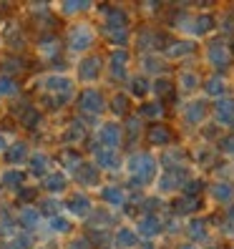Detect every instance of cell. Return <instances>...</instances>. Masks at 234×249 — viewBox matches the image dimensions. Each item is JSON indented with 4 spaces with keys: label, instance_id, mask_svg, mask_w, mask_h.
I'll return each instance as SVG.
<instances>
[{
    "label": "cell",
    "instance_id": "obj_1",
    "mask_svg": "<svg viewBox=\"0 0 234 249\" xmlns=\"http://www.w3.org/2000/svg\"><path fill=\"white\" fill-rule=\"evenodd\" d=\"M126 171L131 186H149L159 179V159L149 151H136L126 159Z\"/></svg>",
    "mask_w": 234,
    "mask_h": 249
},
{
    "label": "cell",
    "instance_id": "obj_2",
    "mask_svg": "<svg viewBox=\"0 0 234 249\" xmlns=\"http://www.w3.org/2000/svg\"><path fill=\"white\" fill-rule=\"evenodd\" d=\"M192 171L189 166H177V169H164L156 179V192L162 196H169V194H177V192H184V186L192 181Z\"/></svg>",
    "mask_w": 234,
    "mask_h": 249
},
{
    "label": "cell",
    "instance_id": "obj_3",
    "mask_svg": "<svg viewBox=\"0 0 234 249\" xmlns=\"http://www.w3.org/2000/svg\"><path fill=\"white\" fill-rule=\"evenodd\" d=\"M96 40V31L89 25V23H73L71 31H68V48L71 53H86Z\"/></svg>",
    "mask_w": 234,
    "mask_h": 249
},
{
    "label": "cell",
    "instance_id": "obj_4",
    "mask_svg": "<svg viewBox=\"0 0 234 249\" xmlns=\"http://www.w3.org/2000/svg\"><path fill=\"white\" fill-rule=\"evenodd\" d=\"M204 61L216 71L227 68L232 63V51L227 46V40L224 38H212L207 46H204Z\"/></svg>",
    "mask_w": 234,
    "mask_h": 249
},
{
    "label": "cell",
    "instance_id": "obj_5",
    "mask_svg": "<svg viewBox=\"0 0 234 249\" xmlns=\"http://www.w3.org/2000/svg\"><path fill=\"white\" fill-rule=\"evenodd\" d=\"M207 113H209V104L204 98H189L181 106V121L186 126H204L207 124Z\"/></svg>",
    "mask_w": 234,
    "mask_h": 249
},
{
    "label": "cell",
    "instance_id": "obj_6",
    "mask_svg": "<svg viewBox=\"0 0 234 249\" xmlns=\"http://www.w3.org/2000/svg\"><path fill=\"white\" fill-rule=\"evenodd\" d=\"M96 141H98V146H106V149H116V151H119V146L124 141V128L116 121L101 124L98 131H96Z\"/></svg>",
    "mask_w": 234,
    "mask_h": 249
},
{
    "label": "cell",
    "instance_id": "obj_7",
    "mask_svg": "<svg viewBox=\"0 0 234 249\" xmlns=\"http://www.w3.org/2000/svg\"><path fill=\"white\" fill-rule=\"evenodd\" d=\"M78 106H81V111L83 113H91V116H101L106 111V98H104V93H101L98 89H83L81 91V96H78Z\"/></svg>",
    "mask_w": 234,
    "mask_h": 249
},
{
    "label": "cell",
    "instance_id": "obj_8",
    "mask_svg": "<svg viewBox=\"0 0 234 249\" xmlns=\"http://www.w3.org/2000/svg\"><path fill=\"white\" fill-rule=\"evenodd\" d=\"M212 113H214V124L219 128H234V96L216 98Z\"/></svg>",
    "mask_w": 234,
    "mask_h": 249
},
{
    "label": "cell",
    "instance_id": "obj_9",
    "mask_svg": "<svg viewBox=\"0 0 234 249\" xmlns=\"http://www.w3.org/2000/svg\"><path fill=\"white\" fill-rule=\"evenodd\" d=\"M38 89L48 91V93H55V96H71L73 93V81L68 76H61V73H51V76H43L38 78Z\"/></svg>",
    "mask_w": 234,
    "mask_h": 249
},
{
    "label": "cell",
    "instance_id": "obj_10",
    "mask_svg": "<svg viewBox=\"0 0 234 249\" xmlns=\"http://www.w3.org/2000/svg\"><path fill=\"white\" fill-rule=\"evenodd\" d=\"M207 194L214 204H219V207H232L234 204V184L229 179H216L209 184Z\"/></svg>",
    "mask_w": 234,
    "mask_h": 249
},
{
    "label": "cell",
    "instance_id": "obj_11",
    "mask_svg": "<svg viewBox=\"0 0 234 249\" xmlns=\"http://www.w3.org/2000/svg\"><path fill=\"white\" fill-rule=\"evenodd\" d=\"M184 234L189 239H192V244H207V242H212V231H209V222L204 216H192L186 222V227H184Z\"/></svg>",
    "mask_w": 234,
    "mask_h": 249
},
{
    "label": "cell",
    "instance_id": "obj_12",
    "mask_svg": "<svg viewBox=\"0 0 234 249\" xmlns=\"http://www.w3.org/2000/svg\"><path fill=\"white\" fill-rule=\"evenodd\" d=\"M136 231L141 239H156L164 231V222L159 214H141L136 222Z\"/></svg>",
    "mask_w": 234,
    "mask_h": 249
},
{
    "label": "cell",
    "instance_id": "obj_13",
    "mask_svg": "<svg viewBox=\"0 0 234 249\" xmlns=\"http://www.w3.org/2000/svg\"><path fill=\"white\" fill-rule=\"evenodd\" d=\"M93 164L104 171H116L121 169V156L116 149H106V146H93Z\"/></svg>",
    "mask_w": 234,
    "mask_h": 249
},
{
    "label": "cell",
    "instance_id": "obj_14",
    "mask_svg": "<svg viewBox=\"0 0 234 249\" xmlns=\"http://www.w3.org/2000/svg\"><path fill=\"white\" fill-rule=\"evenodd\" d=\"M139 66H141V76H146V78H149V76L164 78V73H166V68H169L166 58L156 55V53H144L141 61H139Z\"/></svg>",
    "mask_w": 234,
    "mask_h": 249
},
{
    "label": "cell",
    "instance_id": "obj_15",
    "mask_svg": "<svg viewBox=\"0 0 234 249\" xmlns=\"http://www.w3.org/2000/svg\"><path fill=\"white\" fill-rule=\"evenodd\" d=\"M108 68H111V76L116 78V81H126L128 83V51L126 48H113V53H111V61H108Z\"/></svg>",
    "mask_w": 234,
    "mask_h": 249
},
{
    "label": "cell",
    "instance_id": "obj_16",
    "mask_svg": "<svg viewBox=\"0 0 234 249\" xmlns=\"http://www.w3.org/2000/svg\"><path fill=\"white\" fill-rule=\"evenodd\" d=\"M197 53V40L192 38H179V40H171L166 51H164V58L169 61H179V58H186V55H194Z\"/></svg>",
    "mask_w": 234,
    "mask_h": 249
},
{
    "label": "cell",
    "instance_id": "obj_17",
    "mask_svg": "<svg viewBox=\"0 0 234 249\" xmlns=\"http://www.w3.org/2000/svg\"><path fill=\"white\" fill-rule=\"evenodd\" d=\"M139 242H141V237H139L136 227H126L124 224L113 234V249H136V247H141Z\"/></svg>",
    "mask_w": 234,
    "mask_h": 249
},
{
    "label": "cell",
    "instance_id": "obj_18",
    "mask_svg": "<svg viewBox=\"0 0 234 249\" xmlns=\"http://www.w3.org/2000/svg\"><path fill=\"white\" fill-rule=\"evenodd\" d=\"M66 209L71 212V216H76V219H86V216H91L93 214V201L86 196V194H73L68 201H66Z\"/></svg>",
    "mask_w": 234,
    "mask_h": 249
},
{
    "label": "cell",
    "instance_id": "obj_19",
    "mask_svg": "<svg viewBox=\"0 0 234 249\" xmlns=\"http://www.w3.org/2000/svg\"><path fill=\"white\" fill-rule=\"evenodd\" d=\"M101 76V58L98 55H89L78 63V81L81 83H93Z\"/></svg>",
    "mask_w": 234,
    "mask_h": 249
},
{
    "label": "cell",
    "instance_id": "obj_20",
    "mask_svg": "<svg viewBox=\"0 0 234 249\" xmlns=\"http://www.w3.org/2000/svg\"><path fill=\"white\" fill-rule=\"evenodd\" d=\"M204 96H209V98H224L227 96V89H229V81L222 76V73H214V76L209 78H204Z\"/></svg>",
    "mask_w": 234,
    "mask_h": 249
},
{
    "label": "cell",
    "instance_id": "obj_21",
    "mask_svg": "<svg viewBox=\"0 0 234 249\" xmlns=\"http://www.w3.org/2000/svg\"><path fill=\"white\" fill-rule=\"evenodd\" d=\"M98 194H101V201H106L108 207H113V209L124 207V204L128 201V194L124 192L121 186H116V184H106V186H101V189H98Z\"/></svg>",
    "mask_w": 234,
    "mask_h": 249
},
{
    "label": "cell",
    "instance_id": "obj_22",
    "mask_svg": "<svg viewBox=\"0 0 234 249\" xmlns=\"http://www.w3.org/2000/svg\"><path fill=\"white\" fill-rule=\"evenodd\" d=\"M177 86H179V91L181 93H194V91H199L201 89V76L197 71H192V68H184L181 73H179V81H177Z\"/></svg>",
    "mask_w": 234,
    "mask_h": 249
},
{
    "label": "cell",
    "instance_id": "obj_23",
    "mask_svg": "<svg viewBox=\"0 0 234 249\" xmlns=\"http://www.w3.org/2000/svg\"><path fill=\"white\" fill-rule=\"evenodd\" d=\"M164 104H162V101H144V104L139 106V116H141V119H146V121H162L164 119Z\"/></svg>",
    "mask_w": 234,
    "mask_h": 249
},
{
    "label": "cell",
    "instance_id": "obj_24",
    "mask_svg": "<svg viewBox=\"0 0 234 249\" xmlns=\"http://www.w3.org/2000/svg\"><path fill=\"white\" fill-rule=\"evenodd\" d=\"M40 219H43V214H40V209H36V207H23V209L18 212V224H20L25 231L40 227Z\"/></svg>",
    "mask_w": 234,
    "mask_h": 249
},
{
    "label": "cell",
    "instance_id": "obj_25",
    "mask_svg": "<svg viewBox=\"0 0 234 249\" xmlns=\"http://www.w3.org/2000/svg\"><path fill=\"white\" fill-rule=\"evenodd\" d=\"M76 179L78 184L83 186H98V166L96 164H89V161H83L76 171Z\"/></svg>",
    "mask_w": 234,
    "mask_h": 249
},
{
    "label": "cell",
    "instance_id": "obj_26",
    "mask_svg": "<svg viewBox=\"0 0 234 249\" xmlns=\"http://www.w3.org/2000/svg\"><path fill=\"white\" fill-rule=\"evenodd\" d=\"M151 86L154 81H149L146 76H134V78H128V91L131 96H136V98H146L151 93Z\"/></svg>",
    "mask_w": 234,
    "mask_h": 249
},
{
    "label": "cell",
    "instance_id": "obj_27",
    "mask_svg": "<svg viewBox=\"0 0 234 249\" xmlns=\"http://www.w3.org/2000/svg\"><path fill=\"white\" fill-rule=\"evenodd\" d=\"M201 209V199H194V196H181L179 201H174V212L179 216H192Z\"/></svg>",
    "mask_w": 234,
    "mask_h": 249
},
{
    "label": "cell",
    "instance_id": "obj_28",
    "mask_svg": "<svg viewBox=\"0 0 234 249\" xmlns=\"http://www.w3.org/2000/svg\"><path fill=\"white\" fill-rule=\"evenodd\" d=\"M146 139H149L154 146H169L171 143V131L164 124H154L149 128V134H146Z\"/></svg>",
    "mask_w": 234,
    "mask_h": 249
},
{
    "label": "cell",
    "instance_id": "obj_29",
    "mask_svg": "<svg viewBox=\"0 0 234 249\" xmlns=\"http://www.w3.org/2000/svg\"><path fill=\"white\" fill-rule=\"evenodd\" d=\"M25 159H28V146L23 141H13L10 149L5 151V161L10 166H18L20 161H25Z\"/></svg>",
    "mask_w": 234,
    "mask_h": 249
},
{
    "label": "cell",
    "instance_id": "obj_30",
    "mask_svg": "<svg viewBox=\"0 0 234 249\" xmlns=\"http://www.w3.org/2000/svg\"><path fill=\"white\" fill-rule=\"evenodd\" d=\"M66 184H68L66 174L63 171H53V174H48V177H46V181H43V189L51 192V194H58V192H63V189H66Z\"/></svg>",
    "mask_w": 234,
    "mask_h": 249
},
{
    "label": "cell",
    "instance_id": "obj_31",
    "mask_svg": "<svg viewBox=\"0 0 234 249\" xmlns=\"http://www.w3.org/2000/svg\"><path fill=\"white\" fill-rule=\"evenodd\" d=\"M28 161H31V174H33V177H48L51 159H48L46 154H40V151H38V154H33Z\"/></svg>",
    "mask_w": 234,
    "mask_h": 249
},
{
    "label": "cell",
    "instance_id": "obj_32",
    "mask_svg": "<svg viewBox=\"0 0 234 249\" xmlns=\"http://www.w3.org/2000/svg\"><path fill=\"white\" fill-rule=\"evenodd\" d=\"M156 38H159V33L156 31H151V28H144V31L139 33V48L141 51H146V53H151V51H156L159 48V43H156Z\"/></svg>",
    "mask_w": 234,
    "mask_h": 249
},
{
    "label": "cell",
    "instance_id": "obj_33",
    "mask_svg": "<svg viewBox=\"0 0 234 249\" xmlns=\"http://www.w3.org/2000/svg\"><path fill=\"white\" fill-rule=\"evenodd\" d=\"M0 181H3L5 186H10V189H20L25 184V174L20 169H5L3 174H0Z\"/></svg>",
    "mask_w": 234,
    "mask_h": 249
},
{
    "label": "cell",
    "instance_id": "obj_34",
    "mask_svg": "<svg viewBox=\"0 0 234 249\" xmlns=\"http://www.w3.org/2000/svg\"><path fill=\"white\" fill-rule=\"evenodd\" d=\"M104 16H106V28H126V13L121 8H104Z\"/></svg>",
    "mask_w": 234,
    "mask_h": 249
},
{
    "label": "cell",
    "instance_id": "obj_35",
    "mask_svg": "<svg viewBox=\"0 0 234 249\" xmlns=\"http://www.w3.org/2000/svg\"><path fill=\"white\" fill-rule=\"evenodd\" d=\"M214 25H216V23H214L212 16H194V38L212 33V31H214Z\"/></svg>",
    "mask_w": 234,
    "mask_h": 249
},
{
    "label": "cell",
    "instance_id": "obj_36",
    "mask_svg": "<svg viewBox=\"0 0 234 249\" xmlns=\"http://www.w3.org/2000/svg\"><path fill=\"white\" fill-rule=\"evenodd\" d=\"M104 36H108L111 43H113V46H119V48H124L128 43V31H126V28H104Z\"/></svg>",
    "mask_w": 234,
    "mask_h": 249
},
{
    "label": "cell",
    "instance_id": "obj_37",
    "mask_svg": "<svg viewBox=\"0 0 234 249\" xmlns=\"http://www.w3.org/2000/svg\"><path fill=\"white\" fill-rule=\"evenodd\" d=\"M48 227H51V231H55V234H68L73 224L68 222V216L55 214V216H51V219H48Z\"/></svg>",
    "mask_w": 234,
    "mask_h": 249
},
{
    "label": "cell",
    "instance_id": "obj_38",
    "mask_svg": "<svg viewBox=\"0 0 234 249\" xmlns=\"http://www.w3.org/2000/svg\"><path fill=\"white\" fill-rule=\"evenodd\" d=\"M111 108H113L116 116H126L128 113V96L126 93H116L111 98Z\"/></svg>",
    "mask_w": 234,
    "mask_h": 249
},
{
    "label": "cell",
    "instance_id": "obj_39",
    "mask_svg": "<svg viewBox=\"0 0 234 249\" xmlns=\"http://www.w3.org/2000/svg\"><path fill=\"white\" fill-rule=\"evenodd\" d=\"M171 91H174V83H171L166 76H164V78H156L154 86H151V93H156L159 98H162V96H169Z\"/></svg>",
    "mask_w": 234,
    "mask_h": 249
},
{
    "label": "cell",
    "instance_id": "obj_40",
    "mask_svg": "<svg viewBox=\"0 0 234 249\" xmlns=\"http://www.w3.org/2000/svg\"><path fill=\"white\" fill-rule=\"evenodd\" d=\"M194 159H197V164H212L214 161V149L207 146V143H201L197 149V154H194Z\"/></svg>",
    "mask_w": 234,
    "mask_h": 249
},
{
    "label": "cell",
    "instance_id": "obj_41",
    "mask_svg": "<svg viewBox=\"0 0 234 249\" xmlns=\"http://www.w3.org/2000/svg\"><path fill=\"white\" fill-rule=\"evenodd\" d=\"M18 93V83L10 76H0V96H16Z\"/></svg>",
    "mask_w": 234,
    "mask_h": 249
},
{
    "label": "cell",
    "instance_id": "obj_42",
    "mask_svg": "<svg viewBox=\"0 0 234 249\" xmlns=\"http://www.w3.org/2000/svg\"><path fill=\"white\" fill-rule=\"evenodd\" d=\"M201 189H204V184H201V179H192L186 186H184V192H181V196H194V199H201L199 194H201Z\"/></svg>",
    "mask_w": 234,
    "mask_h": 249
},
{
    "label": "cell",
    "instance_id": "obj_43",
    "mask_svg": "<svg viewBox=\"0 0 234 249\" xmlns=\"http://www.w3.org/2000/svg\"><path fill=\"white\" fill-rule=\"evenodd\" d=\"M126 131H128V139H139L141 134V116H131L126 121Z\"/></svg>",
    "mask_w": 234,
    "mask_h": 249
},
{
    "label": "cell",
    "instance_id": "obj_44",
    "mask_svg": "<svg viewBox=\"0 0 234 249\" xmlns=\"http://www.w3.org/2000/svg\"><path fill=\"white\" fill-rule=\"evenodd\" d=\"M219 151L224 156H234V134H227L219 139Z\"/></svg>",
    "mask_w": 234,
    "mask_h": 249
},
{
    "label": "cell",
    "instance_id": "obj_45",
    "mask_svg": "<svg viewBox=\"0 0 234 249\" xmlns=\"http://www.w3.org/2000/svg\"><path fill=\"white\" fill-rule=\"evenodd\" d=\"M63 159H66V166H68V169H73V171H78V166L83 164V159H81L76 151H66V154H63Z\"/></svg>",
    "mask_w": 234,
    "mask_h": 249
},
{
    "label": "cell",
    "instance_id": "obj_46",
    "mask_svg": "<svg viewBox=\"0 0 234 249\" xmlns=\"http://www.w3.org/2000/svg\"><path fill=\"white\" fill-rule=\"evenodd\" d=\"M55 48H58V43H55L53 38H48V40H43V43H40V48H38V51H40V55L51 58V55L55 53Z\"/></svg>",
    "mask_w": 234,
    "mask_h": 249
},
{
    "label": "cell",
    "instance_id": "obj_47",
    "mask_svg": "<svg viewBox=\"0 0 234 249\" xmlns=\"http://www.w3.org/2000/svg\"><path fill=\"white\" fill-rule=\"evenodd\" d=\"M89 8V3H63L61 5V13H66V16H71V13H81Z\"/></svg>",
    "mask_w": 234,
    "mask_h": 249
},
{
    "label": "cell",
    "instance_id": "obj_48",
    "mask_svg": "<svg viewBox=\"0 0 234 249\" xmlns=\"http://www.w3.org/2000/svg\"><path fill=\"white\" fill-rule=\"evenodd\" d=\"M184 227L186 224H181L179 219H166V222H164V231H169V234H179Z\"/></svg>",
    "mask_w": 234,
    "mask_h": 249
},
{
    "label": "cell",
    "instance_id": "obj_49",
    "mask_svg": "<svg viewBox=\"0 0 234 249\" xmlns=\"http://www.w3.org/2000/svg\"><path fill=\"white\" fill-rule=\"evenodd\" d=\"M55 209H58L55 199H46V204H40V214H48V219L55 216Z\"/></svg>",
    "mask_w": 234,
    "mask_h": 249
},
{
    "label": "cell",
    "instance_id": "obj_50",
    "mask_svg": "<svg viewBox=\"0 0 234 249\" xmlns=\"http://www.w3.org/2000/svg\"><path fill=\"white\" fill-rule=\"evenodd\" d=\"M66 139H68V141H78V139H83V126L73 124V126H71V131L66 134Z\"/></svg>",
    "mask_w": 234,
    "mask_h": 249
},
{
    "label": "cell",
    "instance_id": "obj_51",
    "mask_svg": "<svg viewBox=\"0 0 234 249\" xmlns=\"http://www.w3.org/2000/svg\"><path fill=\"white\" fill-rule=\"evenodd\" d=\"M91 219H96V222H93L96 227H106V224H108V219H111V214H108V212H96Z\"/></svg>",
    "mask_w": 234,
    "mask_h": 249
},
{
    "label": "cell",
    "instance_id": "obj_52",
    "mask_svg": "<svg viewBox=\"0 0 234 249\" xmlns=\"http://www.w3.org/2000/svg\"><path fill=\"white\" fill-rule=\"evenodd\" d=\"M10 149V141H8V136L5 134H0V154H3L5 156V151Z\"/></svg>",
    "mask_w": 234,
    "mask_h": 249
},
{
    "label": "cell",
    "instance_id": "obj_53",
    "mask_svg": "<svg viewBox=\"0 0 234 249\" xmlns=\"http://www.w3.org/2000/svg\"><path fill=\"white\" fill-rule=\"evenodd\" d=\"M71 249H89V242H86V239H73Z\"/></svg>",
    "mask_w": 234,
    "mask_h": 249
},
{
    "label": "cell",
    "instance_id": "obj_54",
    "mask_svg": "<svg viewBox=\"0 0 234 249\" xmlns=\"http://www.w3.org/2000/svg\"><path fill=\"white\" fill-rule=\"evenodd\" d=\"M179 249H199V247H197V244H192V242H189V244H181Z\"/></svg>",
    "mask_w": 234,
    "mask_h": 249
},
{
    "label": "cell",
    "instance_id": "obj_55",
    "mask_svg": "<svg viewBox=\"0 0 234 249\" xmlns=\"http://www.w3.org/2000/svg\"><path fill=\"white\" fill-rule=\"evenodd\" d=\"M204 249H222V247H216V244H209V247H204Z\"/></svg>",
    "mask_w": 234,
    "mask_h": 249
},
{
    "label": "cell",
    "instance_id": "obj_56",
    "mask_svg": "<svg viewBox=\"0 0 234 249\" xmlns=\"http://www.w3.org/2000/svg\"><path fill=\"white\" fill-rule=\"evenodd\" d=\"M136 249H151V247H149V244H144V247H136Z\"/></svg>",
    "mask_w": 234,
    "mask_h": 249
},
{
    "label": "cell",
    "instance_id": "obj_57",
    "mask_svg": "<svg viewBox=\"0 0 234 249\" xmlns=\"http://www.w3.org/2000/svg\"><path fill=\"white\" fill-rule=\"evenodd\" d=\"M232 166H234V161H232Z\"/></svg>",
    "mask_w": 234,
    "mask_h": 249
}]
</instances>
